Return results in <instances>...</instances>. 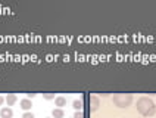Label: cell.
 Returning <instances> with one entry per match:
<instances>
[{
    "label": "cell",
    "mask_w": 156,
    "mask_h": 118,
    "mask_svg": "<svg viewBox=\"0 0 156 118\" xmlns=\"http://www.w3.org/2000/svg\"><path fill=\"white\" fill-rule=\"evenodd\" d=\"M19 105H21V108L24 111H30L33 108V102H31V99H21Z\"/></svg>",
    "instance_id": "5"
},
{
    "label": "cell",
    "mask_w": 156,
    "mask_h": 118,
    "mask_svg": "<svg viewBox=\"0 0 156 118\" xmlns=\"http://www.w3.org/2000/svg\"><path fill=\"white\" fill-rule=\"evenodd\" d=\"M100 106V101L97 96H90V112H96Z\"/></svg>",
    "instance_id": "3"
},
{
    "label": "cell",
    "mask_w": 156,
    "mask_h": 118,
    "mask_svg": "<svg viewBox=\"0 0 156 118\" xmlns=\"http://www.w3.org/2000/svg\"><path fill=\"white\" fill-rule=\"evenodd\" d=\"M112 102L118 106V108H128L131 103H133V94H128V93H118V94H113Z\"/></svg>",
    "instance_id": "2"
},
{
    "label": "cell",
    "mask_w": 156,
    "mask_h": 118,
    "mask_svg": "<svg viewBox=\"0 0 156 118\" xmlns=\"http://www.w3.org/2000/svg\"><path fill=\"white\" fill-rule=\"evenodd\" d=\"M55 105H56L58 108H63V106L66 105V98H65V96H56V98H55Z\"/></svg>",
    "instance_id": "6"
},
{
    "label": "cell",
    "mask_w": 156,
    "mask_h": 118,
    "mask_svg": "<svg viewBox=\"0 0 156 118\" xmlns=\"http://www.w3.org/2000/svg\"><path fill=\"white\" fill-rule=\"evenodd\" d=\"M52 117L53 118H63L65 117V112H63L62 108H55V109L52 111Z\"/></svg>",
    "instance_id": "8"
},
{
    "label": "cell",
    "mask_w": 156,
    "mask_h": 118,
    "mask_svg": "<svg viewBox=\"0 0 156 118\" xmlns=\"http://www.w3.org/2000/svg\"><path fill=\"white\" fill-rule=\"evenodd\" d=\"M5 101L8 103V106H12V105H15L18 102V96L16 94H8V96L5 98Z\"/></svg>",
    "instance_id": "7"
},
{
    "label": "cell",
    "mask_w": 156,
    "mask_h": 118,
    "mask_svg": "<svg viewBox=\"0 0 156 118\" xmlns=\"http://www.w3.org/2000/svg\"><path fill=\"white\" fill-rule=\"evenodd\" d=\"M47 118H53V117H47Z\"/></svg>",
    "instance_id": "15"
},
{
    "label": "cell",
    "mask_w": 156,
    "mask_h": 118,
    "mask_svg": "<svg viewBox=\"0 0 156 118\" xmlns=\"http://www.w3.org/2000/svg\"><path fill=\"white\" fill-rule=\"evenodd\" d=\"M0 117L2 118H12L13 117V111H12V108H9V106L2 108V109H0Z\"/></svg>",
    "instance_id": "4"
},
{
    "label": "cell",
    "mask_w": 156,
    "mask_h": 118,
    "mask_svg": "<svg viewBox=\"0 0 156 118\" xmlns=\"http://www.w3.org/2000/svg\"><path fill=\"white\" fill-rule=\"evenodd\" d=\"M27 96H28V98H31V99H33V98H34L35 94H34V93H28V94H27Z\"/></svg>",
    "instance_id": "14"
},
{
    "label": "cell",
    "mask_w": 156,
    "mask_h": 118,
    "mask_svg": "<svg viewBox=\"0 0 156 118\" xmlns=\"http://www.w3.org/2000/svg\"><path fill=\"white\" fill-rule=\"evenodd\" d=\"M22 118H35V115L33 114V112H30V111H25L24 115H22Z\"/></svg>",
    "instance_id": "10"
},
{
    "label": "cell",
    "mask_w": 156,
    "mask_h": 118,
    "mask_svg": "<svg viewBox=\"0 0 156 118\" xmlns=\"http://www.w3.org/2000/svg\"><path fill=\"white\" fill-rule=\"evenodd\" d=\"M74 118H84V114H83V111H77V112L74 114Z\"/></svg>",
    "instance_id": "12"
},
{
    "label": "cell",
    "mask_w": 156,
    "mask_h": 118,
    "mask_svg": "<svg viewBox=\"0 0 156 118\" xmlns=\"http://www.w3.org/2000/svg\"><path fill=\"white\" fill-rule=\"evenodd\" d=\"M43 98L46 101H52V99H55V94L53 93H46V94H43Z\"/></svg>",
    "instance_id": "11"
},
{
    "label": "cell",
    "mask_w": 156,
    "mask_h": 118,
    "mask_svg": "<svg viewBox=\"0 0 156 118\" xmlns=\"http://www.w3.org/2000/svg\"><path fill=\"white\" fill-rule=\"evenodd\" d=\"M137 111L143 117H152L156 114V103L147 96H141L137 101Z\"/></svg>",
    "instance_id": "1"
},
{
    "label": "cell",
    "mask_w": 156,
    "mask_h": 118,
    "mask_svg": "<svg viewBox=\"0 0 156 118\" xmlns=\"http://www.w3.org/2000/svg\"><path fill=\"white\" fill-rule=\"evenodd\" d=\"M72 108H74V109L75 111H83V102L81 101H74L72 102Z\"/></svg>",
    "instance_id": "9"
},
{
    "label": "cell",
    "mask_w": 156,
    "mask_h": 118,
    "mask_svg": "<svg viewBox=\"0 0 156 118\" xmlns=\"http://www.w3.org/2000/svg\"><path fill=\"white\" fill-rule=\"evenodd\" d=\"M3 102H6V101H5V98H3V96H0V106L3 105Z\"/></svg>",
    "instance_id": "13"
}]
</instances>
